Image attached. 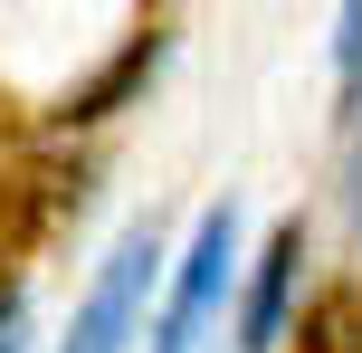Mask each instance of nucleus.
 Listing matches in <instances>:
<instances>
[{
  "instance_id": "6e6552de",
  "label": "nucleus",
  "mask_w": 362,
  "mask_h": 353,
  "mask_svg": "<svg viewBox=\"0 0 362 353\" xmlns=\"http://www.w3.org/2000/svg\"><path fill=\"white\" fill-rule=\"evenodd\" d=\"M353 115H362V105H353ZM353 210H362V144H353Z\"/></svg>"
},
{
  "instance_id": "7ed1b4c3",
  "label": "nucleus",
  "mask_w": 362,
  "mask_h": 353,
  "mask_svg": "<svg viewBox=\"0 0 362 353\" xmlns=\"http://www.w3.org/2000/svg\"><path fill=\"white\" fill-rule=\"evenodd\" d=\"M296 287H305V220H276L267 248L248 267V296H238V353H276L296 325Z\"/></svg>"
},
{
  "instance_id": "f257e3e1",
  "label": "nucleus",
  "mask_w": 362,
  "mask_h": 353,
  "mask_svg": "<svg viewBox=\"0 0 362 353\" xmlns=\"http://www.w3.org/2000/svg\"><path fill=\"white\" fill-rule=\"evenodd\" d=\"M229 277H238V210H200L191 248L172 258V296L153 316V353H200V335L229 316Z\"/></svg>"
},
{
  "instance_id": "f03ea898",
  "label": "nucleus",
  "mask_w": 362,
  "mask_h": 353,
  "mask_svg": "<svg viewBox=\"0 0 362 353\" xmlns=\"http://www.w3.org/2000/svg\"><path fill=\"white\" fill-rule=\"evenodd\" d=\"M153 277H163V239L134 229V239L95 267L86 306H76V325H67V353H124L134 344V316H144V296H153Z\"/></svg>"
},
{
  "instance_id": "0eeeda50",
  "label": "nucleus",
  "mask_w": 362,
  "mask_h": 353,
  "mask_svg": "<svg viewBox=\"0 0 362 353\" xmlns=\"http://www.w3.org/2000/svg\"><path fill=\"white\" fill-rule=\"evenodd\" d=\"M0 353H29V296L0 287Z\"/></svg>"
},
{
  "instance_id": "423d86ee",
  "label": "nucleus",
  "mask_w": 362,
  "mask_h": 353,
  "mask_svg": "<svg viewBox=\"0 0 362 353\" xmlns=\"http://www.w3.org/2000/svg\"><path fill=\"white\" fill-rule=\"evenodd\" d=\"M334 67H344V105H362V0H344L334 19Z\"/></svg>"
},
{
  "instance_id": "39448f33",
  "label": "nucleus",
  "mask_w": 362,
  "mask_h": 353,
  "mask_svg": "<svg viewBox=\"0 0 362 353\" xmlns=\"http://www.w3.org/2000/svg\"><path fill=\"white\" fill-rule=\"evenodd\" d=\"M296 353H362V316L353 306H315L305 335H296Z\"/></svg>"
},
{
  "instance_id": "20e7f679",
  "label": "nucleus",
  "mask_w": 362,
  "mask_h": 353,
  "mask_svg": "<svg viewBox=\"0 0 362 353\" xmlns=\"http://www.w3.org/2000/svg\"><path fill=\"white\" fill-rule=\"evenodd\" d=\"M153 67H163V38H134V48H124V57H115V67H105V76H95V86H76V96H67V105H57V125H67V134H76V125H105V115H115V105H124V96H134V86H144V76H153Z\"/></svg>"
}]
</instances>
